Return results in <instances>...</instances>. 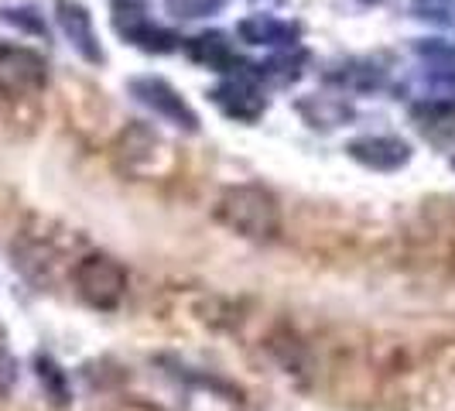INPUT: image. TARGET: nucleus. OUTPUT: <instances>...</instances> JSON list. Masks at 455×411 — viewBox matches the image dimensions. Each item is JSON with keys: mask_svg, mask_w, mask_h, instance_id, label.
<instances>
[{"mask_svg": "<svg viewBox=\"0 0 455 411\" xmlns=\"http://www.w3.org/2000/svg\"><path fill=\"white\" fill-rule=\"evenodd\" d=\"M59 21L66 28V35L76 42V48L86 55V59H100V48H96V35H92L90 14L79 7V4H59Z\"/></svg>", "mask_w": 455, "mask_h": 411, "instance_id": "6", "label": "nucleus"}, {"mask_svg": "<svg viewBox=\"0 0 455 411\" xmlns=\"http://www.w3.org/2000/svg\"><path fill=\"white\" fill-rule=\"evenodd\" d=\"M223 0H172V7L175 11H182L185 18H199L205 11H212V7H220Z\"/></svg>", "mask_w": 455, "mask_h": 411, "instance_id": "8", "label": "nucleus"}, {"mask_svg": "<svg viewBox=\"0 0 455 411\" xmlns=\"http://www.w3.org/2000/svg\"><path fill=\"white\" fill-rule=\"evenodd\" d=\"M220 220L233 233L247 237V240H271L281 230V209L274 203V196L260 185H233L220 199Z\"/></svg>", "mask_w": 455, "mask_h": 411, "instance_id": "1", "label": "nucleus"}, {"mask_svg": "<svg viewBox=\"0 0 455 411\" xmlns=\"http://www.w3.org/2000/svg\"><path fill=\"white\" fill-rule=\"evenodd\" d=\"M134 90L140 93V100H144L148 107H155L158 114L185 120V127H196L192 110L182 103V96H175V90H172L168 83H161V79H140V83H134Z\"/></svg>", "mask_w": 455, "mask_h": 411, "instance_id": "5", "label": "nucleus"}, {"mask_svg": "<svg viewBox=\"0 0 455 411\" xmlns=\"http://www.w3.org/2000/svg\"><path fill=\"white\" fill-rule=\"evenodd\" d=\"M48 86V62L21 45H0V96L28 100Z\"/></svg>", "mask_w": 455, "mask_h": 411, "instance_id": "3", "label": "nucleus"}, {"mask_svg": "<svg viewBox=\"0 0 455 411\" xmlns=\"http://www.w3.org/2000/svg\"><path fill=\"white\" fill-rule=\"evenodd\" d=\"M72 281L83 302L92 309H116L120 298L127 295V268L107 257V254H90L72 268Z\"/></svg>", "mask_w": 455, "mask_h": 411, "instance_id": "2", "label": "nucleus"}, {"mask_svg": "<svg viewBox=\"0 0 455 411\" xmlns=\"http://www.w3.org/2000/svg\"><path fill=\"white\" fill-rule=\"evenodd\" d=\"M14 384H18V360L0 346V398L11 394Z\"/></svg>", "mask_w": 455, "mask_h": 411, "instance_id": "7", "label": "nucleus"}, {"mask_svg": "<svg viewBox=\"0 0 455 411\" xmlns=\"http://www.w3.org/2000/svg\"><path fill=\"white\" fill-rule=\"evenodd\" d=\"M120 161L127 172H137V175H158L161 165L158 158H168V144L161 141V134H155L151 127H131L127 134L120 137Z\"/></svg>", "mask_w": 455, "mask_h": 411, "instance_id": "4", "label": "nucleus"}]
</instances>
